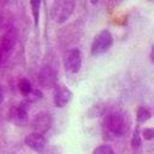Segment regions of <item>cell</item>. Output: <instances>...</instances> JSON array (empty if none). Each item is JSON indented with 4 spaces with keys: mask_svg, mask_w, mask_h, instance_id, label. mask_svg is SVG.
Returning <instances> with one entry per match:
<instances>
[{
    "mask_svg": "<svg viewBox=\"0 0 154 154\" xmlns=\"http://www.w3.org/2000/svg\"><path fill=\"white\" fill-rule=\"evenodd\" d=\"M12 22H13V19H12L11 12H8L5 8L0 10V31L1 30H5L6 31L11 26H13L12 25Z\"/></svg>",
    "mask_w": 154,
    "mask_h": 154,
    "instance_id": "8fae6325",
    "label": "cell"
},
{
    "mask_svg": "<svg viewBox=\"0 0 154 154\" xmlns=\"http://www.w3.org/2000/svg\"><path fill=\"white\" fill-rule=\"evenodd\" d=\"M41 1H42V0H30V6H31V12H32V17H34V23H35V25L38 24Z\"/></svg>",
    "mask_w": 154,
    "mask_h": 154,
    "instance_id": "4fadbf2b",
    "label": "cell"
},
{
    "mask_svg": "<svg viewBox=\"0 0 154 154\" xmlns=\"http://www.w3.org/2000/svg\"><path fill=\"white\" fill-rule=\"evenodd\" d=\"M17 40H18V30H17L16 26H11L1 36V40H0V47H1V49L6 54L10 53L13 49V47L16 46Z\"/></svg>",
    "mask_w": 154,
    "mask_h": 154,
    "instance_id": "5b68a950",
    "label": "cell"
},
{
    "mask_svg": "<svg viewBox=\"0 0 154 154\" xmlns=\"http://www.w3.org/2000/svg\"><path fill=\"white\" fill-rule=\"evenodd\" d=\"M150 60L154 63V46H153V48H152V52H150Z\"/></svg>",
    "mask_w": 154,
    "mask_h": 154,
    "instance_id": "ffe728a7",
    "label": "cell"
},
{
    "mask_svg": "<svg viewBox=\"0 0 154 154\" xmlns=\"http://www.w3.org/2000/svg\"><path fill=\"white\" fill-rule=\"evenodd\" d=\"M18 89H19V91H20V94L23 96H29L32 93V90H34L30 81L26 79V78H22L18 82Z\"/></svg>",
    "mask_w": 154,
    "mask_h": 154,
    "instance_id": "7c38bea8",
    "label": "cell"
},
{
    "mask_svg": "<svg viewBox=\"0 0 154 154\" xmlns=\"http://www.w3.org/2000/svg\"><path fill=\"white\" fill-rule=\"evenodd\" d=\"M64 65L66 71L71 73H77L82 66V54L78 48H72L70 49L64 59Z\"/></svg>",
    "mask_w": 154,
    "mask_h": 154,
    "instance_id": "277c9868",
    "label": "cell"
},
{
    "mask_svg": "<svg viewBox=\"0 0 154 154\" xmlns=\"http://www.w3.org/2000/svg\"><path fill=\"white\" fill-rule=\"evenodd\" d=\"M93 154H113V149L107 144H102V146L96 147Z\"/></svg>",
    "mask_w": 154,
    "mask_h": 154,
    "instance_id": "9a60e30c",
    "label": "cell"
},
{
    "mask_svg": "<svg viewBox=\"0 0 154 154\" xmlns=\"http://www.w3.org/2000/svg\"><path fill=\"white\" fill-rule=\"evenodd\" d=\"M90 1H91V4H94V5L97 2V0H90Z\"/></svg>",
    "mask_w": 154,
    "mask_h": 154,
    "instance_id": "44dd1931",
    "label": "cell"
},
{
    "mask_svg": "<svg viewBox=\"0 0 154 154\" xmlns=\"http://www.w3.org/2000/svg\"><path fill=\"white\" fill-rule=\"evenodd\" d=\"M75 0H54L51 7V17L54 23H65L75 11Z\"/></svg>",
    "mask_w": 154,
    "mask_h": 154,
    "instance_id": "6da1fadb",
    "label": "cell"
},
{
    "mask_svg": "<svg viewBox=\"0 0 154 154\" xmlns=\"http://www.w3.org/2000/svg\"><path fill=\"white\" fill-rule=\"evenodd\" d=\"M37 82L43 88L53 87L55 84V72L49 66H45L37 75Z\"/></svg>",
    "mask_w": 154,
    "mask_h": 154,
    "instance_id": "9c48e42d",
    "label": "cell"
},
{
    "mask_svg": "<svg viewBox=\"0 0 154 154\" xmlns=\"http://www.w3.org/2000/svg\"><path fill=\"white\" fill-rule=\"evenodd\" d=\"M24 142L29 148H31L32 150L38 152V153L43 152V149L46 147V138H45L43 134L36 132V131L26 135V137L24 138Z\"/></svg>",
    "mask_w": 154,
    "mask_h": 154,
    "instance_id": "52a82bcc",
    "label": "cell"
},
{
    "mask_svg": "<svg viewBox=\"0 0 154 154\" xmlns=\"http://www.w3.org/2000/svg\"><path fill=\"white\" fill-rule=\"evenodd\" d=\"M150 118V113L147 108L144 107H140L138 111H137V122L138 123H143L146 120H148Z\"/></svg>",
    "mask_w": 154,
    "mask_h": 154,
    "instance_id": "5bb4252c",
    "label": "cell"
},
{
    "mask_svg": "<svg viewBox=\"0 0 154 154\" xmlns=\"http://www.w3.org/2000/svg\"><path fill=\"white\" fill-rule=\"evenodd\" d=\"M5 57H6V53L1 49V47H0V66L2 65V63H4V60H5Z\"/></svg>",
    "mask_w": 154,
    "mask_h": 154,
    "instance_id": "ac0fdd59",
    "label": "cell"
},
{
    "mask_svg": "<svg viewBox=\"0 0 154 154\" xmlns=\"http://www.w3.org/2000/svg\"><path fill=\"white\" fill-rule=\"evenodd\" d=\"M105 126L109 132H112L116 136H123L128 129L125 117L119 112L109 113L105 118Z\"/></svg>",
    "mask_w": 154,
    "mask_h": 154,
    "instance_id": "7a4b0ae2",
    "label": "cell"
},
{
    "mask_svg": "<svg viewBox=\"0 0 154 154\" xmlns=\"http://www.w3.org/2000/svg\"><path fill=\"white\" fill-rule=\"evenodd\" d=\"M52 117L49 113L47 112H40L35 116V118L32 119V128L36 132H40V134H45L46 131H48L52 126Z\"/></svg>",
    "mask_w": 154,
    "mask_h": 154,
    "instance_id": "8992f818",
    "label": "cell"
},
{
    "mask_svg": "<svg viewBox=\"0 0 154 154\" xmlns=\"http://www.w3.org/2000/svg\"><path fill=\"white\" fill-rule=\"evenodd\" d=\"M6 2H7V0H0V10L4 8V6L6 5Z\"/></svg>",
    "mask_w": 154,
    "mask_h": 154,
    "instance_id": "d6986e66",
    "label": "cell"
},
{
    "mask_svg": "<svg viewBox=\"0 0 154 154\" xmlns=\"http://www.w3.org/2000/svg\"><path fill=\"white\" fill-rule=\"evenodd\" d=\"M142 135H143V137L146 140H152V138H154V129L147 128V129H144L142 131Z\"/></svg>",
    "mask_w": 154,
    "mask_h": 154,
    "instance_id": "e0dca14e",
    "label": "cell"
},
{
    "mask_svg": "<svg viewBox=\"0 0 154 154\" xmlns=\"http://www.w3.org/2000/svg\"><path fill=\"white\" fill-rule=\"evenodd\" d=\"M112 43H113V37H112L111 32L108 30H102L95 36V38L91 43L90 52L93 55L103 54L111 48Z\"/></svg>",
    "mask_w": 154,
    "mask_h": 154,
    "instance_id": "3957f363",
    "label": "cell"
},
{
    "mask_svg": "<svg viewBox=\"0 0 154 154\" xmlns=\"http://www.w3.org/2000/svg\"><path fill=\"white\" fill-rule=\"evenodd\" d=\"M72 99V93L65 85H57L54 93V103L57 107H64Z\"/></svg>",
    "mask_w": 154,
    "mask_h": 154,
    "instance_id": "ba28073f",
    "label": "cell"
},
{
    "mask_svg": "<svg viewBox=\"0 0 154 154\" xmlns=\"http://www.w3.org/2000/svg\"><path fill=\"white\" fill-rule=\"evenodd\" d=\"M131 144H132L134 148H137V147H140V144H141V138H140L138 129H136L135 132H134V136H132V140H131Z\"/></svg>",
    "mask_w": 154,
    "mask_h": 154,
    "instance_id": "2e32d148",
    "label": "cell"
},
{
    "mask_svg": "<svg viewBox=\"0 0 154 154\" xmlns=\"http://www.w3.org/2000/svg\"><path fill=\"white\" fill-rule=\"evenodd\" d=\"M28 105H29V103H28L26 101L20 102V103L12 111V113H11V119H12V122H14V123H17V124H22V123H24V122L26 120V117H28V108H29Z\"/></svg>",
    "mask_w": 154,
    "mask_h": 154,
    "instance_id": "30bf717a",
    "label": "cell"
}]
</instances>
